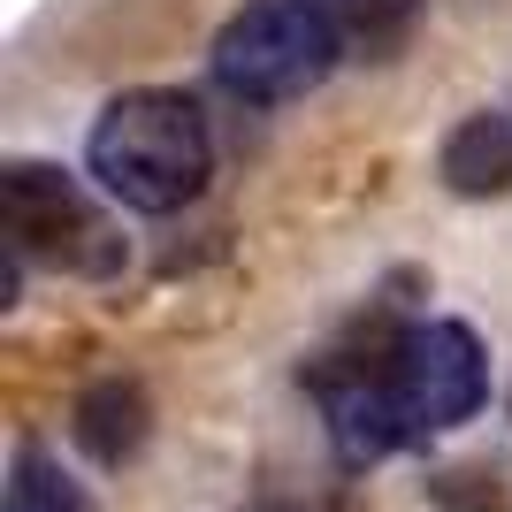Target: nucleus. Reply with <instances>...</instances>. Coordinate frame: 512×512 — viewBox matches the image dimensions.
Wrapping results in <instances>:
<instances>
[{"mask_svg":"<svg viewBox=\"0 0 512 512\" xmlns=\"http://www.w3.org/2000/svg\"><path fill=\"white\" fill-rule=\"evenodd\" d=\"M482 390H490V360H482V337L467 321H421L383 344V398L406 444L474 421Z\"/></svg>","mask_w":512,"mask_h":512,"instance_id":"7ed1b4c3","label":"nucleus"},{"mask_svg":"<svg viewBox=\"0 0 512 512\" xmlns=\"http://www.w3.org/2000/svg\"><path fill=\"white\" fill-rule=\"evenodd\" d=\"M85 161L107 199H123L138 214H176L207 184L214 138H207V115L184 92L146 85V92H123V100L100 107V123L85 138Z\"/></svg>","mask_w":512,"mask_h":512,"instance_id":"f257e3e1","label":"nucleus"},{"mask_svg":"<svg viewBox=\"0 0 512 512\" xmlns=\"http://www.w3.org/2000/svg\"><path fill=\"white\" fill-rule=\"evenodd\" d=\"M8 512H85V490H77L39 444H23L16 467H8Z\"/></svg>","mask_w":512,"mask_h":512,"instance_id":"6e6552de","label":"nucleus"},{"mask_svg":"<svg viewBox=\"0 0 512 512\" xmlns=\"http://www.w3.org/2000/svg\"><path fill=\"white\" fill-rule=\"evenodd\" d=\"M329 16H337L344 46L367 54V62H383L398 46L413 39V23H421V0H329Z\"/></svg>","mask_w":512,"mask_h":512,"instance_id":"0eeeda50","label":"nucleus"},{"mask_svg":"<svg viewBox=\"0 0 512 512\" xmlns=\"http://www.w3.org/2000/svg\"><path fill=\"white\" fill-rule=\"evenodd\" d=\"M444 184L467 199H497L512 192V123L505 115H467L444 138Z\"/></svg>","mask_w":512,"mask_h":512,"instance_id":"39448f33","label":"nucleus"},{"mask_svg":"<svg viewBox=\"0 0 512 512\" xmlns=\"http://www.w3.org/2000/svg\"><path fill=\"white\" fill-rule=\"evenodd\" d=\"M344 54V31L329 16V0H245L222 39H214V77L253 107L299 100L314 92Z\"/></svg>","mask_w":512,"mask_h":512,"instance_id":"f03ea898","label":"nucleus"},{"mask_svg":"<svg viewBox=\"0 0 512 512\" xmlns=\"http://www.w3.org/2000/svg\"><path fill=\"white\" fill-rule=\"evenodd\" d=\"M77 444L100 459V467H123L130 451L146 444V390L138 383H100L77 398Z\"/></svg>","mask_w":512,"mask_h":512,"instance_id":"423d86ee","label":"nucleus"},{"mask_svg":"<svg viewBox=\"0 0 512 512\" xmlns=\"http://www.w3.org/2000/svg\"><path fill=\"white\" fill-rule=\"evenodd\" d=\"M0 222H8V245L23 260H54V268H77V276H107L123 260V245L107 237L92 199L62 169H46V161H8V176H0Z\"/></svg>","mask_w":512,"mask_h":512,"instance_id":"20e7f679","label":"nucleus"}]
</instances>
